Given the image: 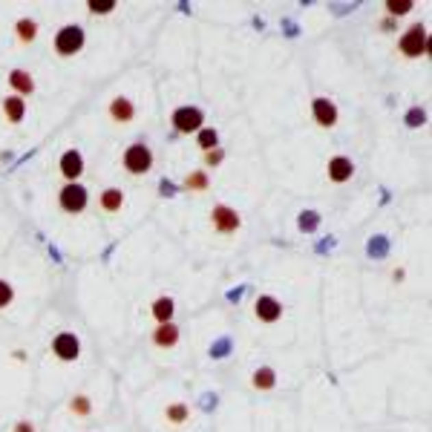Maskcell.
<instances>
[{
    "label": "cell",
    "instance_id": "cell-18",
    "mask_svg": "<svg viewBox=\"0 0 432 432\" xmlns=\"http://www.w3.org/2000/svg\"><path fill=\"white\" fill-rule=\"evenodd\" d=\"M251 386L259 389V392H271L277 386V372L271 366H259L254 374H251Z\"/></svg>",
    "mask_w": 432,
    "mask_h": 432
},
{
    "label": "cell",
    "instance_id": "cell-2",
    "mask_svg": "<svg viewBox=\"0 0 432 432\" xmlns=\"http://www.w3.org/2000/svg\"><path fill=\"white\" fill-rule=\"evenodd\" d=\"M121 167H124V170H127L130 176H144V173H150V167H153V150H150L144 142L130 144L127 150H124V156H121Z\"/></svg>",
    "mask_w": 432,
    "mask_h": 432
},
{
    "label": "cell",
    "instance_id": "cell-25",
    "mask_svg": "<svg viewBox=\"0 0 432 432\" xmlns=\"http://www.w3.org/2000/svg\"><path fill=\"white\" fill-rule=\"evenodd\" d=\"M412 6H415L412 0H389V3H386V12H389V18H401V15H407V12H409Z\"/></svg>",
    "mask_w": 432,
    "mask_h": 432
},
{
    "label": "cell",
    "instance_id": "cell-10",
    "mask_svg": "<svg viewBox=\"0 0 432 432\" xmlns=\"http://www.w3.org/2000/svg\"><path fill=\"white\" fill-rule=\"evenodd\" d=\"M326 176H329V182H334V185L349 182V179L355 176V162L349 156H331L329 164H326Z\"/></svg>",
    "mask_w": 432,
    "mask_h": 432
},
{
    "label": "cell",
    "instance_id": "cell-17",
    "mask_svg": "<svg viewBox=\"0 0 432 432\" xmlns=\"http://www.w3.org/2000/svg\"><path fill=\"white\" fill-rule=\"evenodd\" d=\"M173 312H176L173 297H159L156 303L150 305V314H153V320H156V326H162V323H173Z\"/></svg>",
    "mask_w": 432,
    "mask_h": 432
},
{
    "label": "cell",
    "instance_id": "cell-12",
    "mask_svg": "<svg viewBox=\"0 0 432 432\" xmlns=\"http://www.w3.org/2000/svg\"><path fill=\"white\" fill-rule=\"evenodd\" d=\"M110 118L116 124H130L136 118V104L127 99V95H116V99L110 101Z\"/></svg>",
    "mask_w": 432,
    "mask_h": 432
},
{
    "label": "cell",
    "instance_id": "cell-9",
    "mask_svg": "<svg viewBox=\"0 0 432 432\" xmlns=\"http://www.w3.org/2000/svg\"><path fill=\"white\" fill-rule=\"evenodd\" d=\"M254 314H257L259 323H277V320L283 317V303L271 294H259L254 300Z\"/></svg>",
    "mask_w": 432,
    "mask_h": 432
},
{
    "label": "cell",
    "instance_id": "cell-6",
    "mask_svg": "<svg viewBox=\"0 0 432 432\" xmlns=\"http://www.w3.org/2000/svg\"><path fill=\"white\" fill-rule=\"evenodd\" d=\"M52 355L61 360V364H73L81 355V340L75 338L73 331H61L52 338Z\"/></svg>",
    "mask_w": 432,
    "mask_h": 432
},
{
    "label": "cell",
    "instance_id": "cell-13",
    "mask_svg": "<svg viewBox=\"0 0 432 432\" xmlns=\"http://www.w3.org/2000/svg\"><path fill=\"white\" fill-rule=\"evenodd\" d=\"M179 326L176 323H162V326H156L153 329V334H150V340H153V346H159V349H173V346L179 343Z\"/></svg>",
    "mask_w": 432,
    "mask_h": 432
},
{
    "label": "cell",
    "instance_id": "cell-1",
    "mask_svg": "<svg viewBox=\"0 0 432 432\" xmlns=\"http://www.w3.org/2000/svg\"><path fill=\"white\" fill-rule=\"evenodd\" d=\"M84 44H87V35H84L81 26L66 23L58 29V35H55L52 49H55V55H61V58H73V55H78L84 49Z\"/></svg>",
    "mask_w": 432,
    "mask_h": 432
},
{
    "label": "cell",
    "instance_id": "cell-24",
    "mask_svg": "<svg viewBox=\"0 0 432 432\" xmlns=\"http://www.w3.org/2000/svg\"><path fill=\"white\" fill-rule=\"evenodd\" d=\"M69 412H73V415H78V418H87V415L92 412V403H90V398H87V395H75L73 401H69Z\"/></svg>",
    "mask_w": 432,
    "mask_h": 432
},
{
    "label": "cell",
    "instance_id": "cell-26",
    "mask_svg": "<svg viewBox=\"0 0 432 432\" xmlns=\"http://www.w3.org/2000/svg\"><path fill=\"white\" fill-rule=\"evenodd\" d=\"M87 9L92 15H110V12H116V0H90Z\"/></svg>",
    "mask_w": 432,
    "mask_h": 432
},
{
    "label": "cell",
    "instance_id": "cell-19",
    "mask_svg": "<svg viewBox=\"0 0 432 432\" xmlns=\"http://www.w3.org/2000/svg\"><path fill=\"white\" fill-rule=\"evenodd\" d=\"M15 35H18L21 44H32V40L38 38V21H32V18H21V21L15 23Z\"/></svg>",
    "mask_w": 432,
    "mask_h": 432
},
{
    "label": "cell",
    "instance_id": "cell-3",
    "mask_svg": "<svg viewBox=\"0 0 432 432\" xmlns=\"http://www.w3.org/2000/svg\"><path fill=\"white\" fill-rule=\"evenodd\" d=\"M87 202H90V193L81 182H69L58 190V205H61V211L69 214V216L87 211Z\"/></svg>",
    "mask_w": 432,
    "mask_h": 432
},
{
    "label": "cell",
    "instance_id": "cell-29",
    "mask_svg": "<svg viewBox=\"0 0 432 432\" xmlns=\"http://www.w3.org/2000/svg\"><path fill=\"white\" fill-rule=\"evenodd\" d=\"M12 432H35V424L32 421H18L15 427H12Z\"/></svg>",
    "mask_w": 432,
    "mask_h": 432
},
{
    "label": "cell",
    "instance_id": "cell-4",
    "mask_svg": "<svg viewBox=\"0 0 432 432\" xmlns=\"http://www.w3.org/2000/svg\"><path fill=\"white\" fill-rule=\"evenodd\" d=\"M398 52L403 58H421V55H427V26L412 23L409 29L398 38Z\"/></svg>",
    "mask_w": 432,
    "mask_h": 432
},
{
    "label": "cell",
    "instance_id": "cell-30",
    "mask_svg": "<svg viewBox=\"0 0 432 432\" xmlns=\"http://www.w3.org/2000/svg\"><path fill=\"white\" fill-rule=\"evenodd\" d=\"M392 26H395V21H392V18H383V21H381V29H386V32L392 29Z\"/></svg>",
    "mask_w": 432,
    "mask_h": 432
},
{
    "label": "cell",
    "instance_id": "cell-8",
    "mask_svg": "<svg viewBox=\"0 0 432 432\" xmlns=\"http://www.w3.org/2000/svg\"><path fill=\"white\" fill-rule=\"evenodd\" d=\"M312 118H314V124H320V127L331 130L334 124H338V118H340L338 104H334L331 99H326V95H317V99L312 101Z\"/></svg>",
    "mask_w": 432,
    "mask_h": 432
},
{
    "label": "cell",
    "instance_id": "cell-23",
    "mask_svg": "<svg viewBox=\"0 0 432 432\" xmlns=\"http://www.w3.org/2000/svg\"><path fill=\"white\" fill-rule=\"evenodd\" d=\"M297 228H300L303 233H314V231L320 228V214H317V211H303L300 219H297Z\"/></svg>",
    "mask_w": 432,
    "mask_h": 432
},
{
    "label": "cell",
    "instance_id": "cell-15",
    "mask_svg": "<svg viewBox=\"0 0 432 432\" xmlns=\"http://www.w3.org/2000/svg\"><path fill=\"white\" fill-rule=\"evenodd\" d=\"M3 118L9 124H21L26 118V101L21 95H6L3 99Z\"/></svg>",
    "mask_w": 432,
    "mask_h": 432
},
{
    "label": "cell",
    "instance_id": "cell-14",
    "mask_svg": "<svg viewBox=\"0 0 432 432\" xmlns=\"http://www.w3.org/2000/svg\"><path fill=\"white\" fill-rule=\"evenodd\" d=\"M6 81H9V87L15 90V95H21V99H26V95L35 92V78L26 73V69H12Z\"/></svg>",
    "mask_w": 432,
    "mask_h": 432
},
{
    "label": "cell",
    "instance_id": "cell-16",
    "mask_svg": "<svg viewBox=\"0 0 432 432\" xmlns=\"http://www.w3.org/2000/svg\"><path fill=\"white\" fill-rule=\"evenodd\" d=\"M99 205L104 214H118L124 207V190L121 188H104L101 196H99Z\"/></svg>",
    "mask_w": 432,
    "mask_h": 432
},
{
    "label": "cell",
    "instance_id": "cell-21",
    "mask_svg": "<svg viewBox=\"0 0 432 432\" xmlns=\"http://www.w3.org/2000/svg\"><path fill=\"white\" fill-rule=\"evenodd\" d=\"M164 418H167V424H173V427H182L188 418H190V409L185 407V403H170V407L164 409Z\"/></svg>",
    "mask_w": 432,
    "mask_h": 432
},
{
    "label": "cell",
    "instance_id": "cell-7",
    "mask_svg": "<svg viewBox=\"0 0 432 432\" xmlns=\"http://www.w3.org/2000/svg\"><path fill=\"white\" fill-rule=\"evenodd\" d=\"M211 225H214V231L216 233H236L240 231V225H242V216L233 211V207H228V205H214V211H211Z\"/></svg>",
    "mask_w": 432,
    "mask_h": 432
},
{
    "label": "cell",
    "instance_id": "cell-11",
    "mask_svg": "<svg viewBox=\"0 0 432 432\" xmlns=\"http://www.w3.org/2000/svg\"><path fill=\"white\" fill-rule=\"evenodd\" d=\"M58 170H61V176L66 179V185L69 182H78V176L84 173V156H81V150H66L64 156H61V162H58Z\"/></svg>",
    "mask_w": 432,
    "mask_h": 432
},
{
    "label": "cell",
    "instance_id": "cell-5",
    "mask_svg": "<svg viewBox=\"0 0 432 432\" xmlns=\"http://www.w3.org/2000/svg\"><path fill=\"white\" fill-rule=\"evenodd\" d=\"M170 124L176 127V133L182 136H190V133H199L205 127V113L199 107H176L173 116H170Z\"/></svg>",
    "mask_w": 432,
    "mask_h": 432
},
{
    "label": "cell",
    "instance_id": "cell-28",
    "mask_svg": "<svg viewBox=\"0 0 432 432\" xmlns=\"http://www.w3.org/2000/svg\"><path fill=\"white\" fill-rule=\"evenodd\" d=\"M12 300H15V288H12L6 280H0V309H6Z\"/></svg>",
    "mask_w": 432,
    "mask_h": 432
},
{
    "label": "cell",
    "instance_id": "cell-27",
    "mask_svg": "<svg viewBox=\"0 0 432 432\" xmlns=\"http://www.w3.org/2000/svg\"><path fill=\"white\" fill-rule=\"evenodd\" d=\"M222 162H225V150L222 147H214V150L205 153V167H219Z\"/></svg>",
    "mask_w": 432,
    "mask_h": 432
},
{
    "label": "cell",
    "instance_id": "cell-20",
    "mask_svg": "<svg viewBox=\"0 0 432 432\" xmlns=\"http://www.w3.org/2000/svg\"><path fill=\"white\" fill-rule=\"evenodd\" d=\"M207 188H211V176H207L205 170H193V173L185 176V190L202 193V190H207Z\"/></svg>",
    "mask_w": 432,
    "mask_h": 432
},
{
    "label": "cell",
    "instance_id": "cell-22",
    "mask_svg": "<svg viewBox=\"0 0 432 432\" xmlns=\"http://www.w3.org/2000/svg\"><path fill=\"white\" fill-rule=\"evenodd\" d=\"M196 144H199V150H214V147H219V133L214 130V127H202L199 133H196Z\"/></svg>",
    "mask_w": 432,
    "mask_h": 432
}]
</instances>
